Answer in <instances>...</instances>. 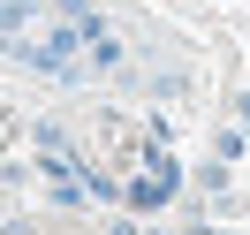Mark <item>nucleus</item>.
I'll use <instances>...</instances> for the list:
<instances>
[{
    "label": "nucleus",
    "instance_id": "nucleus-3",
    "mask_svg": "<svg viewBox=\"0 0 250 235\" xmlns=\"http://www.w3.org/2000/svg\"><path fill=\"white\" fill-rule=\"evenodd\" d=\"M106 235H144V220H137V213H122V220H106Z\"/></svg>",
    "mask_w": 250,
    "mask_h": 235
},
{
    "label": "nucleus",
    "instance_id": "nucleus-2",
    "mask_svg": "<svg viewBox=\"0 0 250 235\" xmlns=\"http://www.w3.org/2000/svg\"><path fill=\"white\" fill-rule=\"evenodd\" d=\"M228 114H235V129L250 137V91H235V99H228Z\"/></svg>",
    "mask_w": 250,
    "mask_h": 235
},
{
    "label": "nucleus",
    "instance_id": "nucleus-1",
    "mask_svg": "<svg viewBox=\"0 0 250 235\" xmlns=\"http://www.w3.org/2000/svg\"><path fill=\"white\" fill-rule=\"evenodd\" d=\"M174 190H182V174H174V159H167V152H152L137 182H122V197H129V213H159V205H167Z\"/></svg>",
    "mask_w": 250,
    "mask_h": 235
},
{
    "label": "nucleus",
    "instance_id": "nucleus-4",
    "mask_svg": "<svg viewBox=\"0 0 250 235\" xmlns=\"http://www.w3.org/2000/svg\"><path fill=\"white\" fill-rule=\"evenodd\" d=\"M0 228H8V205H0Z\"/></svg>",
    "mask_w": 250,
    "mask_h": 235
}]
</instances>
